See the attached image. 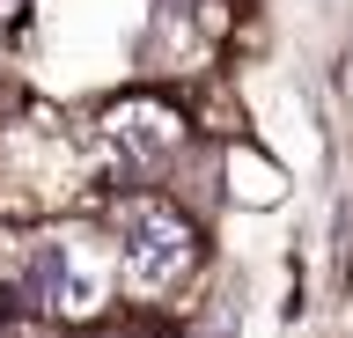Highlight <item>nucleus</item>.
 <instances>
[{"label": "nucleus", "mask_w": 353, "mask_h": 338, "mask_svg": "<svg viewBox=\"0 0 353 338\" xmlns=\"http://www.w3.org/2000/svg\"><path fill=\"white\" fill-rule=\"evenodd\" d=\"M184 265H192V228L176 221L170 206H132L125 213V272H132V287H170Z\"/></svg>", "instance_id": "f257e3e1"}, {"label": "nucleus", "mask_w": 353, "mask_h": 338, "mask_svg": "<svg viewBox=\"0 0 353 338\" xmlns=\"http://www.w3.org/2000/svg\"><path fill=\"white\" fill-rule=\"evenodd\" d=\"M22 294H30L37 309H88V302H96V279L74 265L66 243H30V257H22Z\"/></svg>", "instance_id": "f03ea898"}, {"label": "nucleus", "mask_w": 353, "mask_h": 338, "mask_svg": "<svg viewBox=\"0 0 353 338\" xmlns=\"http://www.w3.org/2000/svg\"><path fill=\"white\" fill-rule=\"evenodd\" d=\"M118 140H125L140 162H162V155H170V118H162V111H125Z\"/></svg>", "instance_id": "7ed1b4c3"}]
</instances>
